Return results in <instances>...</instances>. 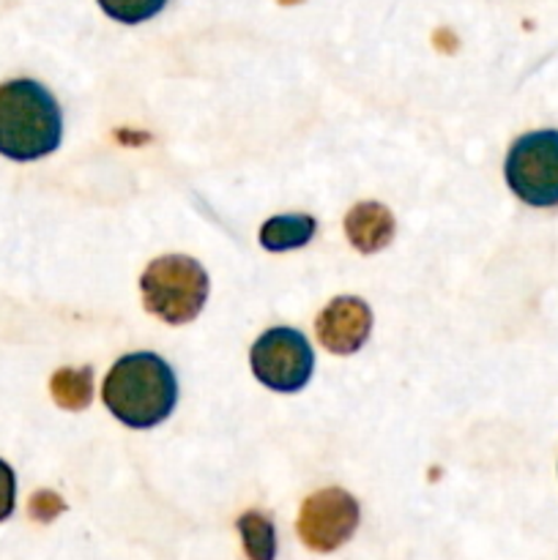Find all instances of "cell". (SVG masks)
<instances>
[{"instance_id":"2","label":"cell","mask_w":558,"mask_h":560,"mask_svg":"<svg viewBox=\"0 0 558 560\" xmlns=\"http://www.w3.org/2000/svg\"><path fill=\"white\" fill-rule=\"evenodd\" d=\"M63 124L53 93L36 80L0 85V153L14 162H33L60 145Z\"/></svg>"},{"instance_id":"4","label":"cell","mask_w":558,"mask_h":560,"mask_svg":"<svg viewBox=\"0 0 558 560\" xmlns=\"http://www.w3.org/2000/svg\"><path fill=\"white\" fill-rule=\"evenodd\" d=\"M507 184L523 202L536 208L558 206V131H531L509 148Z\"/></svg>"},{"instance_id":"9","label":"cell","mask_w":558,"mask_h":560,"mask_svg":"<svg viewBox=\"0 0 558 560\" xmlns=\"http://www.w3.org/2000/svg\"><path fill=\"white\" fill-rule=\"evenodd\" d=\"M317 222L306 213H290V217H274L260 228V246L268 252H288L306 246L315 235Z\"/></svg>"},{"instance_id":"14","label":"cell","mask_w":558,"mask_h":560,"mask_svg":"<svg viewBox=\"0 0 558 560\" xmlns=\"http://www.w3.org/2000/svg\"><path fill=\"white\" fill-rule=\"evenodd\" d=\"M14 498H16L14 470L0 459V523H3L5 517H11V512H14Z\"/></svg>"},{"instance_id":"1","label":"cell","mask_w":558,"mask_h":560,"mask_svg":"<svg viewBox=\"0 0 558 560\" xmlns=\"http://www.w3.org/2000/svg\"><path fill=\"white\" fill-rule=\"evenodd\" d=\"M102 399L109 413L131 430H151L173 413L178 383L173 370L153 353H131L115 361Z\"/></svg>"},{"instance_id":"3","label":"cell","mask_w":558,"mask_h":560,"mask_svg":"<svg viewBox=\"0 0 558 560\" xmlns=\"http://www.w3.org/2000/svg\"><path fill=\"white\" fill-rule=\"evenodd\" d=\"M142 304L159 320L184 326L195 320L208 299V277L202 266L184 255H164L146 268L140 279Z\"/></svg>"},{"instance_id":"8","label":"cell","mask_w":558,"mask_h":560,"mask_svg":"<svg viewBox=\"0 0 558 560\" xmlns=\"http://www.w3.org/2000/svg\"><path fill=\"white\" fill-rule=\"evenodd\" d=\"M345 235L361 255H375L394 238V217L381 202H359L345 217Z\"/></svg>"},{"instance_id":"13","label":"cell","mask_w":558,"mask_h":560,"mask_svg":"<svg viewBox=\"0 0 558 560\" xmlns=\"http://www.w3.org/2000/svg\"><path fill=\"white\" fill-rule=\"evenodd\" d=\"M63 509H66V503L49 490L36 492V495L31 498V503H27V512H31V517L36 520V523H53V520L58 517Z\"/></svg>"},{"instance_id":"10","label":"cell","mask_w":558,"mask_h":560,"mask_svg":"<svg viewBox=\"0 0 558 560\" xmlns=\"http://www.w3.org/2000/svg\"><path fill=\"white\" fill-rule=\"evenodd\" d=\"M49 392L63 410H85L93 399V370H58L49 381Z\"/></svg>"},{"instance_id":"15","label":"cell","mask_w":558,"mask_h":560,"mask_svg":"<svg viewBox=\"0 0 558 560\" xmlns=\"http://www.w3.org/2000/svg\"><path fill=\"white\" fill-rule=\"evenodd\" d=\"M279 3H284V5H293V3H301V0H279Z\"/></svg>"},{"instance_id":"11","label":"cell","mask_w":558,"mask_h":560,"mask_svg":"<svg viewBox=\"0 0 558 560\" xmlns=\"http://www.w3.org/2000/svg\"><path fill=\"white\" fill-rule=\"evenodd\" d=\"M241 539H244L246 556L255 560L274 558L277 541H274V525L263 512H246L239 517Z\"/></svg>"},{"instance_id":"7","label":"cell","mask_w":558,"mask_h":560,"mask_svg":"<svg viewBox=\"0 0 558 560\" xmlns=\"http://www.w3.org/2000/svg\"><path fill=\"white\" fill-rule=\"evenodd\" d=\"M372 331V312L364 301L353 295L334 299L326 310L317 315L315 334L328 353L350 355L364 348Z\"/></svg>"},{"instance_id":"6","label":"cell","mask_w":558,"mask_h":560,"mask_svg":"<svg viewBox=\"0 0 558 560\" xmlns=\"http://www.w3.org/2000/svg\"><path fill=\"white\" fill-rule=\"evenodd\" d=\"M356 528L359 503L339 487H328L306 498L295 523L301 541L315 552H334L356 534Z\"/></svg>"},{"instance_id":"12","label":"cell","mask_w":558,"mask_h":560,"mask_svg":"<svg viewBox=\"0 0 558 560\" xmlns=\"http://www.w3.org/2000/svg\"><path fill=\"white\" fill-rule=\"evenodd\" d=\"M164 3L167 0H98L104 14H109L118 22H126V25L151 20V16H156L164 9Z\"/></svg>"},{"instance_id":"5","label":"cell","mask_w":558,"mask_h":560,"mask_svg":"<svg viewBox=\"0 0 558 560\" xmlns=\"http://www.w3.org/2000/svg\"><path fill=\"white\" fill-rule=\"evenodd\" d=\"M252 372L271 392H299L310 383L315 353L304 334L293 328H271L252 345Z\"/></svg>"}]
</instances>
